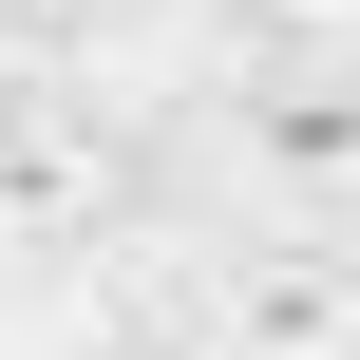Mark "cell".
Wrapping results in <instances>:
<instances>
[{
  "mask_svg": "<svg viewBox=\"0 0 360 360\" xmlns=\"http://www.w3.org/2000/svg\"><path fill=\"white\" fill-rule=\"evenodd\" d=\"M114 228H133V152H114L95 114L19 95V114H0V247L57 266V247H114Z\"/></svg>",
  "mask_w": 360,
  "mask_h": 360,
  "instance_id": "obj_3",
  "label": "cell"
},
{
  "mask_svg": "<svg viewBox=\"0 0 360 360\" xmlns=\"http://www.w3.org/2000/svg\"><path fill=\"white\" fill-rule=\"evenodd\" d=\"M209 360H360V247L247 228V247L209 266Z\"/></svg>",
  "mask_w": 360,
  "mask_h": 360,
  "instance_id": "obj_2",
  "label": "cell"
},
{
  "mask_svg": "<svg viewBox=\"0 0 360 360\" xmlns=\"http://www.w3.org/2000/svg\"><path fill=\"white\" fill-rule=\"evenodd\" d=\"M209 171H228L247 228L360 247V57H285V38H266V57L209 95Z\"/></svg>",
  "mask_w": 360,
  "mask_h": 360,
  "instance_id": "obj_1",
  "label": "cell"
},
{
  "mask_svg": "<svg viewBox=\"0 0 360 360\" xmlns=\"http://www.w3.org/2000/svg\"><path fill=\"white\" fill-rule=\"evenodd\" d=\"M247 19H266L285 57H360V0H247Z\"/></svg>",
  "mask_w": 360,
  "mask_h": 360,
  "instance_id": "obj_4",
  "label": "cell"
}]
</instances>
